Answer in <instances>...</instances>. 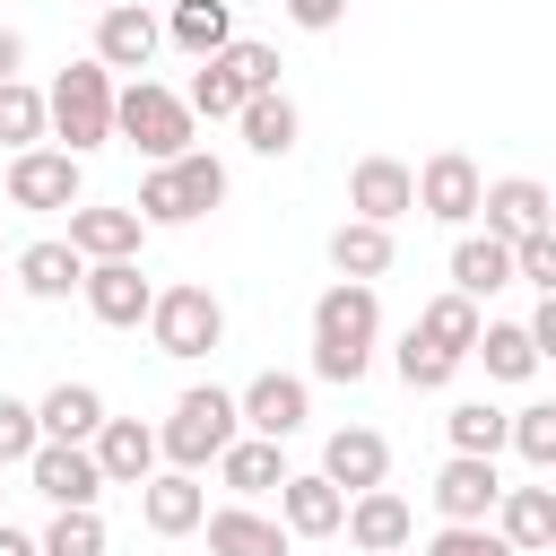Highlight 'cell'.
<instances>
[{
  "mask_svg": "<svg viewBox=\"0 0 556 556\" xmlns=\"http://www.w3.org/2000/svg\"><path fill=\"white\" fill-rule=\"evenodd\" d=\"M382 348V295L356 278H330L313 295V374L321 382H365Z\"/></svg>",
  "mask_w": 556,
  "mask_h": 556,
  "instance_id": "6da1fadb",
  "label": "cell"
},
{
  "mask_svg": "<svg viewBox=\"0 0 556 556\" xmlns=\"http://www.w3.org/2000/svg\"><path fill=\"white\" fill-rule=\"evenodd\" d=\"M43 139H61V156H78V165H87V148L113 139V70H104L96 52L70 61V70L43 87Z\"/></svg>",
  "mask_w": 556,
  "mask_h": 556,
  "instance_id": "7a4b0ae2",
  "label": "cell"
},
{
  "mask_svg": "<svg viewBox=\"0 0 556 556\" xmlns=\"http://www.w3.org/2000/svg\"><path fill=\"white\" fill-rule=\"evenodd\" d=\"M235 434H243V417H235V391H217V382H191V391L174 400V417L156 426V460L200 478V469H208V460H217Z\"/></svg>",
  "mask_w": 556,
  "mask_h": 556,
  "instance_id": "3957f363",
  "label": "cell"
},
{
  "mask_svg": "<svg viewBox=\"0 0 556 556\" xmlns=\"http://www.w3.org/2000/svg\"><path fill=\"white\" fill-rule=\"evenodd\" d=\"M113 139L139 148L148 165H174L191 148V104L165 78H130V87H113Z\"/></svg>",
  "mask_w": 556,
  "mask_h": 556,
  "instance_id": "277c9868",
  "label": "cell"
},
{
  "mask_svg": "<svg viewBox=\"0 0 556 556\" xmlns=\"http://www.w3.org/2000/svg\"><path fill=\"white\" fill-rule=\"evenodd\" d=\"M148 339H156V356H174V365L217 356V348H226V304H217L200 278L156 287V304H148Z\"/></svg>",
  "mask_w": 556,
  "mask_h": 556,
  "instance_id": "5b68a950",
  "label": "cell"
},
{
  "mask_svg": "<svg viewBox=\"0 0 556 556\" xmlns=\"http://www.w3.org/2000/svg\"><path fill=\"white\" fill-rule=\"evenodd\" d=\"M235 417H243V434H261V443H287V434H304V417H313V382L304 374H252L243 391H235Z\"/></svg>",
  "mask_w": 556,
  "mask_h": 556,
  "instance_id": "8992f818",
  "label": "cell"
},
{
  "mask_svg": "<svg viewBox=\"0 0 556 556\" xmlns=\"http://www.w3.org/2000/svg\"><path fill=\"white\" fill-rule=\"evenodd\" d=\"M87 200V165L61 156V148H17L9 156V208H78Z\"/></svg>",
  "mask_w": 556,
  "mask_h": 556,
  "instance_id": "52a82bcc",
  "label": "cell"
},
{
  "mask_svg": "<svg viewBox=\"0 0 556 556\" xmlns=\"http://www.w3.org/2000/svg\"><path fill=\"white\" fill-rule=\"evenodd\" d=\"M408 182H417V208L434 217V226H460L469 235V217H478V191H486V174L460 156V148H434L426 165H408Z\"/></svg>",
  "mask_w": 556,
  "mask_h": 556,
  "instance_id": "ba28073f",
  "label": "cell"
},
{
  "mask_svg": "<svg viewBox=\"0 0 556 556\" xmlns=\"http://www.w3.org/2000/svg\"><path fill=\"white\" fill-rule=\"evenodd\" d=\"M26 486H35L52 513H96V495H104L87 443H35V452H26Z\"/></svg>",
  "mask_w": 556,
  "mask_h": 556,
  "instance_id": "9c48e42d",
  "label": "cell"
},
{
  "mask_svg": "<svg viewBox=\"0 0 556 556\" xmlns=\"http://www.w3.org/2000/svg\"><path fill=\"white\" fill-rule=\"evenodd\" d=\"M78 295H87V313H96L104 330H139L148 304H156V278H148L139 261H87Z\"/></svg>",
  "mask_w": 556,
  "mask_h": 556,
  "instance_id": "30bf717a",
  "label": "cell"
},
{
  "mask_svg": "<svg viewBox=\"0 0 556 556\" xmlns=\"http://www.w3.org/2000/svg\"><path fill=\"white\" fill-rule=\"evenodd\" d=\"M339 530H348V547H356V556L417 547V513H408V495H391V486H365V495H348Z\"/></svg>",
  "mask_w": 556,
  "mask_h": 556,
  "instance_id": "8fae6325",
  "label": "cell"
},
{
  "mask_svg": "<svg viewBox=\"0 0 556 556\" xmlns=\"http://www.w3.org/2000/svg\"><path fill=\"white\" fill-rule=\"evenodd\" d=\"M478 217H486V235H495V243H521V235H547V226H556V200H547V182L504 174V182H486V191H478Z\"/></svg>",
  "mask_w": 556,
  "mask_h": 556,
  "instance_id": "7c38bea8",
  "label": "cell"
},
{
  "mask_svg": "<svg viewBox=\"0 0 556 556\" xmlns=\"http://www.w3.org/2000/svg\"><path fill=\"white\" fill-rule=\"evenodd\" d=\"M87 452H96V478L104 486H148L156 478V426L148 417H104L87 434Z\"/></svg>",
  "mask_w": 556,
  "mask_h": 556,
  "instance_id": "4fadbf2b",
  "label": "cell"
},
{
  "mask_svg": "<svg viewBox=\"0 0 556 556\" xmlns=\"http://www.w3.org/2000/svg\"><path fill=\"white\" fill-rule=\"evenodd\" d=\"M165 52V26L139 9V0H122V9H96V61L104 70H130V78H148V61Z\"/></svg>",
  "mask_w": 556,
  "mask_h": 556,
  "instance_id": "5bb4252c",
  "label": "cell"
},
{
  "mask_svg": "<svg viewBox=\"0 0 556 556\" xmlns=\"http://www.w3.org/2000/svg\"><path fill=\"white\" fill-rule=\"evenodd\" d=\"M348 208H356L365 226H400V217L417 208L408 165H400V156H356V165H348Z\"/></svg>",
  "mask_w": 556,
  "mask_h": 556,
  "instance_id": "9a60e30c",
  "label": "cell"
},
{
  "mask_svg": "<svg viewBox=\"0 0 556 556\" xmlns=\"http://www.w3.org/2000/svg\"><path fill=\"white\" fill-rule=\"evenodd\" d=\"M78 261H139V243H148V226H139V208H104V200H78L70 208V235H61Z\"/></svg>",
  "mask_w": 556,
  "mask_h": 556,
  "instance_id": "2e32d148",
  "label": "cell"
},
{
  "mask_svg": "<svg viewBox=\"0 0 556 556\" xmlns=\"http://www.w3.org/2000/svg\"><path fill=\"white\" fill-rule=\"evenodd\" d=\"M486 530H495L513 556H547V547H556V486H504L495 513H486Z\"/></svg>",
  "mask_w": 556,
  "mask_h": 556,
  "instance_id": "e0dca14e",
  "label": "cell"
},
{
  "mask_svg": "<svg viewBox=\"0 0 556 556\" xmlns=\"http://www.w3.org/2000/svg\"><path fill=\"white\" fill-rule=\"evenodd\" d=\"M208 469H217V486H226L235 504H261V495H278V486H287V443L235 434V443H226V452H217Z\"/></svg>",
  "mask_w": 556,
  "mask_h": 556,
  "instance_id": "ac0fdd59",
  "label": "cell"
},
{
  "mask_svg": "<svg viewBox=\"0 0 556 556\" xmlns=\"http://www.w3.org/2000/svg\"><path fill=\"white\" fill-rule=\"evenodd\" d=\"M426 495H434V513H443V521H486V513H495V495H504V469H495V460L452 452V460L434 469V486H426Z\"/></svg>",
  "mask_w": 556,
  "mask_h": 556,
  "instance_id": "d6986e66",
  "label": "cell"
},
{
  "mask_svg": "<svg viewBox=\"0 0 556 556\" xmlns=\"http://www.w3.org/2000/svg\"><path fill=\"white\" fill-rule=\"evenodd\" d=\"M339 513H348V495L321 469H287V486H278V530L287 539H339Z\"/></svg>",
  "mask_w": 556,
  "mask_h": 556,
  "instance_id": "ffe728a7",
  "label": "cell"
},
{
  "mask_svg": "<svg viewBox=\"0 0 556 556\" xmlns=\"http://www.w3.org/2000/svg\"><path fill=\"white\" fill-rule=\"evenodd\" d=\"M200 530H208V556H295L278 513H261V504H217V513H200Z\"/></svg>",
  "mask_w": 556,
  "mask_h": 556,
  "instance_id": "44dd1931",
  "label": "cell"
},
{
  "mask_svg": "<svg viewBox=\"0 0 556 556\" xmlns=\"http://www.w3.org/2000/svg\"><path fill=\"white\" fill-rule=\"evenodd\" d=\"M321 478H330L339 495H365V486L391 478V443H382L374 426H339V434L321 443Z\"/></svg>",
  "mask_w": 556,
  "mask_h": 556,
  "instance_id": "7402d4cb",
  "label": "cell"
},
{
  "mask_svg": "<svg viewBox=\"0 0 556 556\" xmlns=\"http://www.w3.org/2000/svg\"><path fill=\"white\" fill-rule=\"evenodd\" d=\"M200 513H208V486H200L191 469H156V478L139 486V521H148L156 539H191Z\"/></svg>",
  "mask_w": 556,
  "mask_h": 556,
  "instance_id": "603a6c76",
  "label": "cell"
},
{
  "mask_svg": "<svg viewBox=\"0 0 556 556\" xmlns=\"http://www.w3.org/2000/svg\"><path fill=\"white\" fill-rule=\"evenodd\" d=\"M104 417H113V408H104L96 382H52V391L35 400V434H43V443H87Z\"/></svg>",
  "mask_w": 556,
  "mask_h": 556,
  "instance_id": "cb8c5ba5",
  "label": "cell"
},
{
  "mask_svg": "<svg viewBox=\"0 0 556 556\" xmlns=\"http://www.w3.org/2000/svg\"><path fill=\"white\" fill-rule=\"evenodd\" d=\"M504 287H513V243H495V235H460V243H452V295L486 304V295H504Z\"/></svg>",
  "mask_w": 556,
  "mask_h": 556,
  "instance_id": "d4e9b609",
  "label": "cell"
},
{
  "mask_svg": "<svg viewBox=\"0 0 556 556\" xmlns=\"http://www.w3.org/2000/svg\"><path fill=\"white\" fill-rule=\"evenodd\" d=\"M156 26H165V43H174V52H191V61H208V52H226V43H235V9H226V0H174Z\"/></svg>",
  "mask_w": 556,
  "mask_h": 556,
  "instance_id": "484cf974",
  "label": "cell"
},
{
  "mask_svg": "<svg viewBox=\"0 0 556 556\" xmlns=\"http://www.w3.org/2000/svg\"><path fill=\"white\" fill-rule=\"evenodd\" d=\"M391 252H400L391 226H365V217H339V226H330V269L356 278V287H374V278L391 269Z\"/></svg>",
  "mask_w": 556,
  "mask_h": 556,
  "instance_id": "4316f807",
  "label": "cell"
},
{
  "mask_svg": "<svg viewBox=\"0 0 556 556\" xmlns=\"http://www.w3.org/2000/svg\"><path fill=\"white\" fill-rule=\"evenodd\" d=\"M78 278H87V261H78V252H70L61 235H52V243H26V252H17V287H26L35 304H70V295H78Z\"/></svg>",
  "mask_w": 556,
  "mask_h": 556,
  "instance_id": "83f0119b",
  "label": "cell"
},
{
  "mask_svg": "<svg viewBox=\"0 0 556 556\" xmlns=\"http://www.w3.org/2000/svg\"><path fill=\"white\" fill-rule=\"evenodd\" d=\"M478 321H486V313H478L469 295H452V287H443V295H426V313H417L408 330H417L426 348H443V356H460V365H469V348H478Z\"/></svg>",
  "mask_w": 556,
  "mask_h": 556,
  "instance_id": "f1b7e54d",
  "label": "cell"
},
{
  "mask_svg": "<svg viewBox=\"0 0 556 556\" xmlns=\"http://www.w3.org/2000/svg\"><path fill=\"white\" fill-rule=\"evenodd\" d=\"M235 130H243V148H252V156H287V148H295V130H304V113H295V96L278 87V96H252V104L235 113Z\"/></svg>",
  "mask_w": 556,
  "mask_h": 556,
  "instance_id": "f546056e",
  "label": "cell"
},
{
  "mask_svg": "<svg viewBox=\"0 0 556 556\" xmlns=\"http://www.w3.org/2000/svg\"><path fill=\"white\" fill-rule=\"evenodd\" d=\"M469 356H486V382H530L539 374V348H530L521 321H478V348Z\"/></svg>",
  "mask_w": 556,
  "mask_h": 556,
  "instance_id": "4dcf8cb0",
  "label": "cell"
},
{
  "mask_svg": "<svg viewBox=\"0 0 556 556\" xmlns=\"http://www.w3.org/2000/svg\"><path fill=\"white\" fill-rule=\"evenodd\" d=\"M165 174H174V200H182V217H208V208H226V165H217L208 148H182Z\"/></svg>",
  "mask_w": 556,
  "mask_h": 556,
  "instance_id": "1f68e13d",
  "label": "cell"
},
{
  "mask_svg": "<svg viewBox=\"0 0 556 556\" xmlns=\"http://www.w3.org/2000/svg\"><path fill=\"white\" fill-rule=\"evenodd\" d=\"M443 434H452V452H469V460H495V452H504V408H495V400H452Z\"/></svg>",
  "mask_w": 556,
  "mask_h": 556,
  "instance_id": "d6a6232c",
  "label": "cell"
},
{
  "mask_svg": "<svg viewBox=\"0 0 556 556\" xmlns=\"http://www.w3.org/2000/svg\"><path fill=\"white\" fill-rule=\"evenodd\" d=\"M182 104H191V122H200V113H208V122H235V113H243L252 96H243V87H235V70H226V61L208 52V61L191 70V87H182Z\"/></svg>",
  "mask_w": 556,
  "mask_h": 556,
  "instance_id": "836d02e7",
  "label": "cell"
},
{
  "mask_svg": "<svg viewBox=\"0 0 556 556\" xmlns=\"http://www.w3.org/2000/svg\"><path fill=\"white\" fill-rule=\"evenodd\" d=\"M504 443L530 460V469H556V400H530V408H504Z\"/></svg>",
  "mask_w": 556,
  "mask_h": 556,
  "instance_id": "e575fe53",
  "label": "cell"
},
{
  "mask_svg": "<svg viewBox=\"0 0 556 556\" xmlns=\"http://www.w3.org/2000/svg\"><path fill=\"white\" fill-rule=\"evenodd\" d=\"M0 148H43V87L26 78H0Z\"/></svg>",
  "mask_w": 556,
  "mask_h": 556,
  "instance_id": "d590c367",
  "label": "cell"
},
{
  "mask_svg": "<svg viewBox=\"0 0 556 556\" xmlns=\"http://www.w3.org/2000/svg\"><path fill=\"white\" fill-rule=\"evenodd\" d=\"M391 374H400L408 391H443V382L460 374V356H443V348H426L417 330H400V348H391Z\"/></svg>",
  "mask_w": 556,
  "mask_h": 556,
  "instance_id": "8d00e7d4",
  "label": "cell"
},
{
  "mask_svg": "<svg viewBox=\"0 0 556 556\" xmlns=\"http://www.w3.org/2000/svg\"><path fill=\"white\" fill-rule=\"evenodd\" d=\"M35 556H104V521L96 513H52L35 530Z\"/></svg>",
  "mask_w": 556,
  "mask_h": 556,
  "instance_id": "74e56055",
  "label": "cell"
},
{
  "mask_svg": "<svg viewBox=\"0 0 556 556\" xmlns=\"http://www.w3.org/2000/svg\"><path fill=\"white\" fill-rule=\"evenodd\" d=\"M217 61L235 70V87H243V96H278V43H252V35H235Z\"/></svg>",
  "mask_w": 556,
  "mask_h": 556,
  "instance_id": "f35d334b",
  "label": "cell"
},
{
  "mask_svg": "<svg viewBox=\"0 0 556 556\" xmlns=\"http://www.w3.org/2000/svg\"><path fill=\"white\" fill-rule=\"evenodd\" d=\"M513 287H539V295H556V226L513 243Z\"/></svg>",
  "mask_w": 556,
  "mask_h": 556,
  "instance_id": "ab89813d",
  "label": "cell"
},
{
  "mask_svg": "<svg viewBox=\"0 0 556 556\" xmlns=\"http://www.w3.org/2000/svg\"><path fill=\"white\" fill-rule=\"evenodd\" d=\"M35 443H43V434H35V400H9V391H0V469H26Z\"/></svg>",
  "mask_w": 556,
  "mask_h": 556,
  "instance_id": "60d3db41",
  "label": "cell"
},
{
  "mask_svg": "<svg viewBox=\"0 0 556 556\" xmlns=\"http://www.w3.org/2000/svg\"><path fill=\"white\" fill-rule=\"evenodd\" d=\"M417 556H513V547H504L486 521H443V530H434Z\"/></svg>",
  "mask_w": 556,
  "mask_h": 556,
  "instance_id": "b9f144b4",
  "label": "cell"
},
{
  "mask_svg": "<svg viewBox=\"0 0 556 556\" xmlns=\"http://www.w3.org/2000/svg\"><path fill=\"white\" fill-rule=\"evenodd\" d=\"M348 17V0H287V26H304V35H330Z\"/></svg>",
  "mask_w": 556,
  "mask_h": 556,
  "instance_id": "7bdbcfd3",
  "label": "cell"
},
{
  "mask_svg": "<svg viewBox=\"0 0 556 556\" xmlns=\"http://www.w3.org/2000/svg\"><path fill=\"white\" fill-rule=\"evenodd\" d=\"M17 70H26V35H17V26H0V78H17Z\"/></svg>",
  "mask_w": 556,
  "mask_h": 556,
  "instance_id": "ee69618b",
  "label": "cell"
},
{
  "mask_svg": "<svg viewBox=\"0 0 556 556\" xmlns=\"http://www.w3.org/2000/svg\"><path fill=\"white\" fill-rule=\"evenodd\" d=\"M0 556H35V530H17V521H0Z\"/></svg>",
  "mask_w": 556,
  "mask_h": 556,
  "instance_id": "f6af8a7d",
  "label": "cell"
},
{
  "mask_svg": "<svg viewBox=\"0 0 556 556\" xmlns=\"http://www.w3.org/2000/svg\"><path fill=\"white\" fill-rule=\"evenodd\" d=\"M0 504H9V469H0ZM0 521H9V513H0Z\"/></svg>",
  "mask_w": 556,
  "mask_h": 556,
  "instance_id": "bcb514c9",
  "label": "cell"
},
{
  "mask_svg": "<svg viewBox=\"0 0 556 556\" xmlns=\"http://www.w3.org/2000/svg\"><path fill=\"white\" fill-rule=\"evenodd\" d=\"M96 9H122V0H96Z\"/></svg>",
  "mask_w": 556,
  "mask_h": 556,
  "instance_id": "7dc6e473",
  "label": "cell"
},
{
  "mask_svg": "<svg viewBox=\"0 0 556 556\" xmlns=\"http://www.w3.org/2000/svg\"><path fill=\"white\" fill-rule=\"evenodd\" d=\"M391 556H417V547H391Z\"/></svg>",
  "mask_w": 556,
  "mask_h": 556,
  "instance_id": "c3c4849f",
  "label": "cell"
}]
</instances>
